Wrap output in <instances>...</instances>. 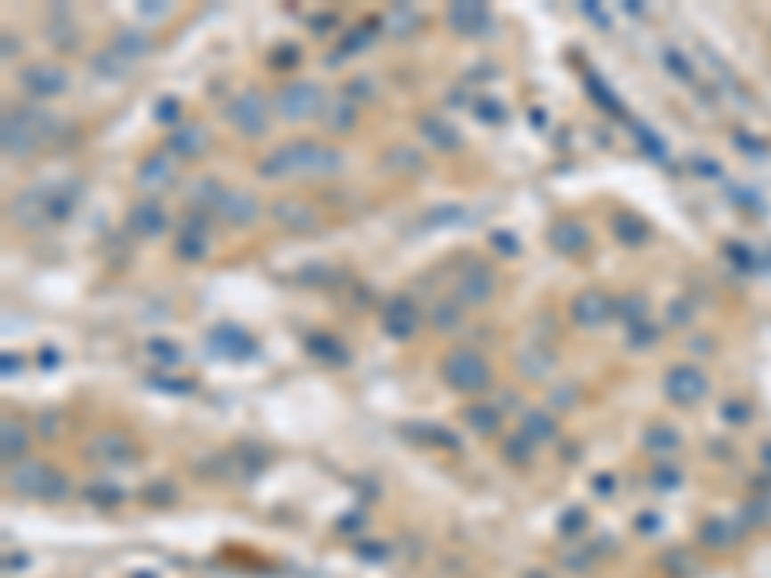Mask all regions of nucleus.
I'll return each instance as SVG.
<instances>
[{
	"instance_id": "nucleus-1",
	"label": "nucleus",
	"mask_w": 771,
	"mask_h": 578,
	"mask_svg": "<svg viewBox=\"0 0 771 578\" xmlns=\"http://www.w3.org/2000/svg\"><path fill=\"white\" fill-rule=\"evenodd\" d=\"M336 166H340V155H336V150L301 139V143L274 150V155L259 166V173H266V178H289V173H332Z\"/></svg>"
},
{
	"instance_id": "nucleus-2",
	"label": "nucleus",
	"mask_w": 771,
	"mask_h": 578,
	"mask_svg": "<svg viewBox=\"0 0 771 578\" xmlns=\"http://www.w3.org/2000/svg\"><path fill=\"white\" fill-rule=\"evenodd\" d=\"M443 378L455 389H483L486 386V363L475 351H451L443 363Z\"/></svg>"
},
{
	"instance_id": "nucleus-3",
	"label": "nucleus",
	"mask_w": 771,
	"mask_h": 578,
	"mask_svg": "<svg viewBox=\"0 0 771 578\" xmlns=\"http://www.w3.org/2000/svg\"><path fill=\"white\" fill-rule=\"evenodd\" d=\"M324 92L317 85H309V81H301V85H289L282 89V97H278V112L286 116V120H305L312 112H324Z\"/></svg>"
},
{
	"instance_id": "nucleus-4",
	"label": "nucleus",
	"mask_w": 771,
	"mask_h": 578,
	"mask_svg": "<svg viewBox=\"0 0 771 578\" xmlns=\"http://www.w3.org/2000/svg\"><path fill=\"white\" fill-rule=\"evenodd\" d=\"M228 116H231V124H236L243 135H259L263 127H266V104H263L259 92H243V97H236V100H231V108H228Z\"/></svg>"
},
{
	"instance_id": "nucleus-5",
	"label": "nucleus",
	"mask_w": 771,
	"mask_h": 578,
	"mask_svg": "<svg viewBox=\"0 0 771 578\" xmlns=\"http://www.w3.org/2000/svg\"><path fill=\"white\" fill-rule=\"evenodd\" d=\"M663 389H668L671 401L691 405V401H698L706 393V378L698 374V370H691V366H675L668 374V381H663Z\"/></svg>"
},
{
	"instance_id": "nucleus-6",
	"label": "nucleus",
	"mask_w": 771,
	"mask_h": 578,
	"mask_svg": "<svg viewBox=\"0 0 771 578\" xmlns=\"http://www.w3.org/2000/svg\"><path fill=\"white\" fill-rule=\"evenodd\" d=\"M39 135L43 132H39V127H28V116H23V112H16V116H8V120H4V150H8V155H16V158L28 155V150L39 143Z\"/></svg>"
},
{
	"instance_id": "nucleus-7",
	"label": "nucleus",
	"mask_w": 771,
	"mask_h": 578,
	"mask_svg": "<svg viewBox=\"0 0 771 578\" xmlns=\"http://www.w3.org/2000/svg\"><path fill=\"white\" fill-rule=\"evenodd\" d=\"M23 85H28L31 97H54V92L66 89V74L58 66H31L23 74Z\"/></svg>"
},
{
	"instance_id": "nucleus-8",
	"label": "nucleus",
	"mask_w": 771,
	"mask_h": 578,
	"mask_svg": "<svg viewBox=\"0 0 771 578\" xmlns=\"http://www.w3.org/2000/svg\"><path fill=\"white\" fill-rule=\"evenodd\" d=\"M220 213L231 216L236 224H251V220L259 216V205H255V197L231 189V193H220Z\"/></svg>"
},
{
	"instance_id": "nucleus-9",
	"label": "nucleus",
	"mask_w": 771,
	"mask_h": 578,
	"mask_svg": "<svg viewBox=\"0 0 771 578\" xmlns=\"http://www.w3.org/2000/svg\"><path fill=\"white\" fill-rule=\"evenodd\" d=\"M417 328V309L409 305L405 297H394L390 309H386V332L390 335H409Z\"/></svg>"
},
{
	"instance_id": "nucleus-10",
	"label": "nucleus",
	"mask_w": 771,
	"mask_h": 578,
	"mask_svg": "<svg viewBox=\"0 0 771 578\" xmlns=\"http://www.w3.org/2000/svg\"><path fill=\"white\" fill-rule=\"evenodd\" d=\"M448 23L459 35H478V28L486 23V8L483 4H455V8H448Z\"/></svg>"
},
{
	"instance_id": "nucleus-11",
	"label": "nucleus",
	"mask_w": 771,
	"mask_h": 578,
	"mask_svg": "<svg viewBox=\"0 0 771 578\" xmlns=\"http://www.w3.org/2000/svg\"><path fill=\"white\" fill-rule=\"evenodd\" d=\"M201 147H205V132H201V127H190V124H185V127H178V132L170 135V150H174V155H182V158L197 155Z\"/></svg>"
},
{
	"instance_id": "nucleus-12",
	"label": "nucleus",
	"mask_w": 771,
	"mask_h": 578,
	"mask_svg": "<svg viewBox=\"0 0 771 578\" xmlns=\"http://www.w3.org/2000/svg\"><path fill=\"white\" fill-rule=\"evenodd\" d=\"M587 228L582 224H571V220H564V224H556L552 228V243L559 251H579V247H587Z\"/></svg>"
},
{
	"instance_id": "nucleus-13",
	"label": "nucleus",
	"mask_w": 771,
	"mask_h": 578,
	"mask_svg": "<svg viewBox=\"0 0 771 578\" xmlns=\"http://www.w3.org/2000/svg\"><path fill=\"white\" fill-rule=\"evenodd\" d=\"M605 309H610V301H605L602 293H582L575 301V320L579 324H598L605 317Z\"/></svg>"
},
{
	"instance_id": "nucleus-14",
	"label": "nucleus",
	"mask_w": 771,
	"mask_h": 578,
	"mask_svg": "<svg viewBox=\"0 0 771 578\" xmlns=\"http://www.w3.org/2000/svg\"><path fill=\"white\" fill-rule=\"evenodd\" d=\"M132 224H135V231H143V236H158V231L166 228V216H162L158 205H143V208H135Z\"/></svg>"
},
{
	"instance_id": "nucleus-15",
	"label": "nucleus",
	"mask_w": 771,
	"mask_h": 578,
	"mask_svg": "<svg viewBox=\"0 0 771 578\" xmlns=\"http://www.w3.org/2000/svg\"><path fill=\"white\" fill-rule=\"evenodd\" d=\"M324 120H329L332 132H347V127L355 124V104H347V100L324 104Z\"/></svg>"
},
{
	"instance_id": "nucleus-16",
	"label": "nucleus",
	"mask_w": 771,
	"mask_h": 578,
	"mask_svg": "<svg viewBox=\"0 0 771 578\" xmlns=\"http://www.w3.org/2000/svg\"><path fill=\"white\" fill-rule=\"evenodd\" d=\"M213 340H224V343H216V351H220V355H251V351H255L248 335H239L236 328H220V332L213 335Z\"/></svg>"
},
{
	"instance_id": "nucleus-17",
	"label": "nucleus",
	"mask_w": 771,
	"mask_h": 578,
	"mask_svg": "<svg viewBox=\"0 0 771 578\" xmlns=\"http://www.w3.org/2000/svg\"><path fill=\"white\" fill-rule=\"evenodd\" d=\"M170 181V158H147V166L139 170V185L155 189V185H166Z\"/></svg>"
},
{
	"instance_id": "nucleus-18",
	"label": "nucleus",
	"mask_w": 771,
	"mask_h": 578,
	"mask_svg": "<svg viewBox=\"0 0 771 578\" xmlns=\"http://www.w3.org/2000/svg\"><path fill=\"white\" fill-rule=\"evenodd\" d=\"M4 447H8V455H12V451H20V447H23V432H20L16 424H4Z\"/></svg>"
},
{
	"instance_id": "nucleus-19",
	"label": "nucleus",
	"mask_w": 771,
	"mask_h": 578,
	"mask_svg": "<svg viewBox=\"0 0 771 578\" xmlns=\"http://www.w3.org/2000/svg\"><path fill=\"white\" fill-rule=\"evenodd\" d=\"M150 351H155V355H162V358H170V363H174V358H178V347H162V340H155V343H150Z\"/></svg>"
}]
</instances>
